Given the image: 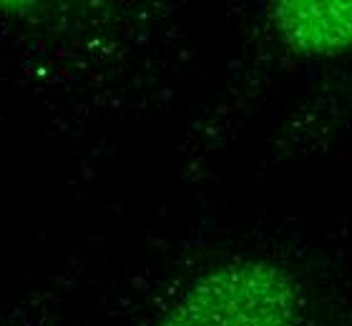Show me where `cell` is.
Listing matches in <instances>:
<instances>
[{"label": "cell", "instance_id": "cell-1", "mask_svg": "<svg viewBox=\"0 0 352 326\" xmlns=\"http://www.w3.org/2000/svg\"><path fill=\"white\" fill-rule=\"evenodd\" d=\"M162 326H300V296L270 261H232L199 276Z\"/></svg>", "mask_w": 352, "mask_h": 326}, {"label": "cell", "instance_id": "cell-2", "mask_svg": "<svg viewBox=\"0 0 352 326\" xmlns=\"http://www.w3.org/2000/svg\"><path fill=\"white\" fill-rule=\"evenodd\" d=\"M270 18L282 43L297 53L335 56L352 48V0H282Z\"/></svg>", "mask_w": 352, "mask_h": 326}]
</instances>
